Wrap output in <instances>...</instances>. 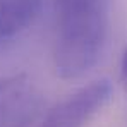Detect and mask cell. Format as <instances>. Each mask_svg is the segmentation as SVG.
<instances>
[{"label":"cell","instance_id":"cell-1","mask_svg":"<svg viewBox=\"0 0 127 127\" xmlns=\"http://www.w3.org/2000/svg\"><path fill=\"white\" fill-rule=\"evenodd\" d=\"M53 5L55 70L62 79H79L105 52L112 0H53Z\"/></svg>","mask_w":127,"mask_h":127},{"label":"cell","instance_id":"cell-2","mask_svg":"<svg viewBox=\"0 0 127 127\" xmlns=\"http://www.w3.org/2000/svg\"><path fill=\"white\" fill-rule=\"evenodd\" d=\"M112 93L108 79H96L41 113L33 127H86L108 105Z\"/></svg>","mask_w":127,"mask_h":127},{"label":"cell","instance_id":"cell-3","mask_svg":"<svg viewBox=\"0 0 127 127\" xmlns=\"http://www.w3.org/2000/svg\"><path fill=\"white\" fill-rule=\"evenodd\" d=\"M43 113V95L26 74L0 77V127H33Z\"/></svg>","mask_w":127,"mask_h":127},{"label":"cell","instance_id":"cell-4","mask_svg":"<svg viewBox=\"0 0 127 127\" xmlns=\"http://www.w3.org/2000/svg\"><path fill=\"white\" fill-rule=\"evenodd\" d=\"M45 0H0V50L22 38L41 16Z\"/></svg>","mask_w":127,"mask_h":127},{"label":"cell","instance_id":"cell-5","mask_svg":"<svg viewBox=\"0 0 127 127\" xmlns=\"http://www.w3.org/2000/svg\"><path fill=\"white\" fill-rule=\"evenodd\" d=\"M120 83L127 91V48L124 50L122 59H120Z\"/></svg>","mask_w":127,"mask_h":127}]
</instances>
